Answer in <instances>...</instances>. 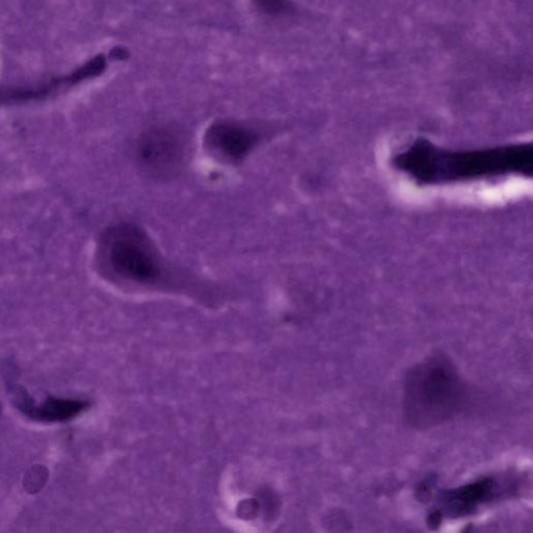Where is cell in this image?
<instances>
[{"label": "cell", "mask_w": 533, "mask_h": 533, "mask_svg": "<svg viewBox=\"0 0 533 533\" xmlns=\"http://www.w3.org/2000/svg\"><path fill=\"white\" fill-rule=\"evenodd\" d=\"M396 169L420 185L522 176L532 178V143L476 150H447L419 139L393 158Z\"/></svg>", "instance_id": "6da1fadb"}, {"label": "cell", "mask_w": 533, "mask_h": 533, "mask_svg": "<svg viewBox=\"0 0 533 533\" xmlns=\"http://www.w3.org/2000/svg\"><path fill=\"white\" fill-rule=\"evenodd\" d=\"M468 387L444 353L424 358L405 377L403 409L407 422L426 430L456 418L467 404Z\"/></svg>", "instance_id": "7a4b0ae2"}, {"label": "cell", "mask_w": 533, "mask_h": 533, "mask_svg": "<svg viewBox=\"0 0 533 533\" xmlns=\"http://www.w3.org/2000/svg\"><path fill=\"white\" fill-rule=\"evenodd\" d=\"M99 254L105 268L121 279L146 284L160 277V261L151 241L133 224H119L107 230Z\"/></svg>", "instance_id": "3957f363"}, {"label": "cell", "mask_w": 533, "mask_h": 533, "mask_svg": "<svg viewBox=\"0 0 533 533\" xmlns=\"http://www.w3.org/2000/svg\"><path fill=\"white\" fill-rule=\"evenodd\" d=\"M185 141L178 129L154 127L142 134L136 144L139 165L154 178H172L185 158Z\"/></svg>", "instance_id": "277c9868"}, {"label": "cell", "mask_w": 533, "mask_h": 533, "mask_svg": "<svg viewBox=\"0 0 533 533\" xmlns=\"http://www.w3.org/2000/svg\"><path fill=\"white\" fill-rule=\"evenodd\" d=\"M208 145L228 160H242L257 143V134L235 123H217L208 129Z\"/></svg>", "instance_id": "5b68a950"}, {"label": "cell", "mask_w": 533, "mask_h": 533, "mask_svg": "<svg viewBox=\"0 0 533 533\" xmlns=\"http://www.w3.org/2000/svg\"><path fill=\"white\" fill-rule=\"evenodd\" d=\"M495 490L494 480L485 479L467 487L451 490L445 496L446 510L456 516L467 515L477 505L489 500Z\"/></svg>", "instance_id": "8992f818"}, {"label": "cell", "mask_w": 533, "mask_h": 533, "mask_svg": "<svg viewBox=\"0 0 533 533\" xmlns=\"http://www.w3.org/2000/svg\"><path fill=\"white\" fill-rule=\"evenodd\" d=\"M49 472L45 465H35L28 470L23 478V488L28 494H38L44 489L48 480Z\"/></svg>", "instance_id": "52a82bcc"}, {"label": "cell", "mask_w": 533, "mask_h": 533, "mask_svg": "<svg viewBox=\"0 0 533 533\" xmlns=\"http://www.w3.org/2000/svg\"><path fill=\"white\" fill-rule=\"evenodd\" d=\"M254 6L266 15L281 16L292 13L294 6L290 0H252Z\"/></svg>", "instance_id": "ba28073f"}, {"label": "cell", "mask_w": 533, "mask_h": 533, "mask_svg": "<svg viewBox=\"0 0 533 533\" xmlns=\"http://www.w3.org/2000/svg\"><path fill=\"white\" fill-rule=\"evenodd\" d=\"M11 394H12V399L14 401L16 407H19L20 409H30L31 407V399L28 394L26 393V389L23 387H11Z\"/></svg>", "instance_id": "9c48e42d"}, {"label": "cell", "mask_w": 533, "mask_h": 533, "mask_svg": "<svg viewBox=\"0 0 533 533\" xmlns=\"http://www.w3.org/2000/svg\"><path fill=\"white\" fill-rule=\"evenodd\" d=\"M0 413H1V403H0Z\"/></svg>", "instance_id": "30bf717a"}]
</instances>
